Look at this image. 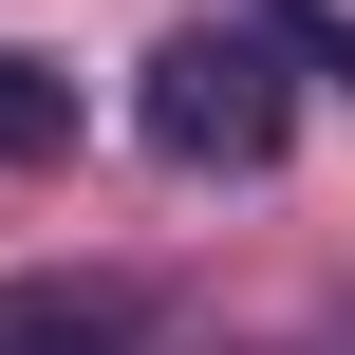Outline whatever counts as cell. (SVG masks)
<instances>
[{
	"label": "cell",
	"instance_id": "6da1fadb",
	"mask_svg": "<svg viewBox=\"0 0 355 355\" xmlns=\"http://www.w3.org/2000/svg\"><path fill=\"white\" fill-rule=\"evenodd\" d=\"M281 56H300L281 19H168L150 75H131V131L168 168H281V131H300V75Z\"/></svg>",
	"mask_w": 355,
	"mask_h": 355
},
{
	"label": "cell",
	"instance_id": "7a4b0ae2",
	"mask_svg": "<svg viewBox=\"0 0 355 355\" xmlns=\"http://www.w3.org/2000/svg\"><path fill=\"white\" fill-rule=\"evenodd\" d=\"M131 281H0V355H112Z\"/></svg>",
	"mask_w": 355,
	"mask_h": 355
},
{
	"label": "cell",
	"instance_id": "3957f363",
	"mask_svg": "<svg viewBox=\"0 0 355 355\" xmlns=\"http://www.w3.org/2000/svg\"><path fill=\"white\" fill-rule=\"evenodd\" d=\"M56 150H75V75H37L0 37V168H56Z\"/></svg>",
	"mask_w": 355,
	"mask_h": 355
},
{
	"label": "cell",
	"instance_id": "277c9868",
	"mask_svg": "<svg viewBox=\"0 0 355 355\" xmlns=\"http://www.w3.org/2000/svg\"><path fill=\"white\" fill-rule=\"evenodd\" d=\"M281 37H300V56H337V75H355V19H318V0H281Z\"/></svg>",
	"mask_w": 355,
	"mask_h": 355
}]
</instances>
